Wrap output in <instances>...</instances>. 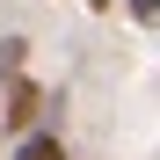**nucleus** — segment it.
I'll return each instance as SVG.
<instances>
[{"label":"nucleus","mask_w":160,"mask_h":160,"mask_svg":"<svg viewBox=\"0 0 160 160\" xmlns=\"http://www.w3.org/2000/svg\"><path fill=\"white\" fill-rule=\"evenodd\" d=\"M51 109H58V95H51L44 80L22 73L8 95H0V131H8V138H29V131H44V124H51Z\"/></svg>","instance_id":"1"},{"label":"nucleus","mask_w":160,"mask_h":160,"mask_svg":"<svg viewBox=\"0 0 160 160\" xmlns=\"http://www.w3.org/2000/svg\"><path fill=\"white\" fill-rule=\"evenodd\" d=\"M8 160H73V153H66V138H58V124H44V131H29V138H15Z\"/></svg>","instance_id":"2"},{"label":"nucleus","mask_w":160,"mask_h":160,"mask_svg":"<svg viewBox=\"0 0 160 160\" xmlns=\"http://www.w3.org/2000/svg\"><path fill=\"white\" fill-rule=\"evenodd\" d=\"M22 66H29V37H22V29H8V37H0V95L22 80Z\"/></svg>","instance_id":"3"},{"label":"nucleus","mask_w":160,"mask_h":160,"mask_svg":"<svg viewBox=\"0 0 160 160\" xmlns=\"http://www.w3.org/2000/svg\"><path fill=\"white\" fill-rule=\"evenodd\" d=\"M124 15H131V22H146V29H160V0H124Z\"/></svg>","instance_id":"4"},{"label":"nucleus","mask_w":160,"mask_h":160,"mask_svg":"<svg viewBox=\"0 0 160 160\" xmlns=\"http://www.w3.org/2000/svg\"><path fill=\"white\" fill-rule=\"evenodd\" d=\"M88 8H95V15H117V8H124V0H88Z\"/></svg>","instance_id":"5"}]
</instances>
